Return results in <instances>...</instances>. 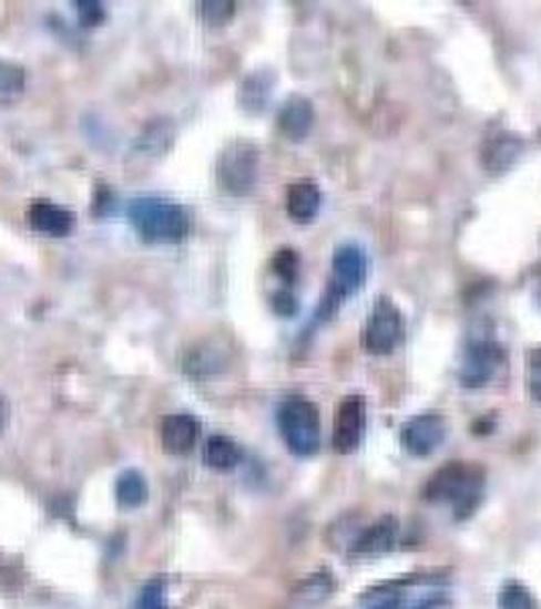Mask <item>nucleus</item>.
I'll return each instance as SVG.
<instances>
[{
    "label": "nucleus",
    "mask_w": 541,
    "mask_h": 609,
    "mask_svg": "<svg viewBox=\"0 0 541 609\" xmlns=\"http://www.w3.org/2000/svg\"><path fill=\"white\" fill-rule=\"evenodd\" d=\"M487 494V472L479 463L448 462L421 486V498L433 506H448L455 520L472 518Z\"/></svg>",
    "instance_id": "f257e3e1"
},
{
    "label": "nucleus",
    "mask_w": 541,
    "mask_h": 609,
    "mask_svg": "<svg viewBox=\"0 0 541 609\" xmlns=\"http://www.w3.org/2000/svg\"><path fill=\"white\" fill-rule=\"evenodd\" d=\"M369 272V260L365 250L355 242L340 244L333 256V270L328 287L321 295L320 304L314 313V323H328L340 309L346 299L363 289Z\"/></svg>",
    "instance_id": "f03ea898"
},
{
    "label": "nucleus",
    "mask_w": 541,
    "mask_h": 609,
    "mask_svg": "<svg viewBox=\"0 0 541 609\" xmlns=\"http://www.w3.org/2000/svg\"><path fill=\"white\" fill-rule=\"evenodd\" d=\"M129 221L145 242H180L192 230L184 207L160 197H139L131 202Z\"/></svg>",
    "instance_id": "7ed1b4c3"
},
{
    "label": "nucleus",
    "mask_w": 541,
    "mask_h": 609,
    "mask_svg": "<svg viewBox=\"0 0 541 609\" xmlns=\"http://www.w3.org/2000/svg\"><path fill=\"white\" fill-rule=\"evenodd\" d=\"M448 599L430 575H411L377 585L360 597L358 609H443Z\"/></svg>",
    "instance_id": "20e7f679"
},
{
    "label": "nucleus",
    "mask_w": 541,
    "mask_h": 609,
    "mask_svg": "<svg viewBox=\"0 0 541 609\" xmlns=\"http://www.w3.org/2000/svg\"><path fill=\"white\" fill-rule=\"evenodd\" d=\"M277 429L287 450L296 457H312L320 451V409L306 396H289L279 404Z\"/></svg>",
    "instance_id": "39448f33"
},
{
    "label": "nucleus",
    "mask_w": 541,
    "mask_h": 609,
    "mask_svg": "<svg viewBox=\"0 0 541 609\" xmlns=\"http://www.w3.org/2000/svg\"><path fill=\"white\" fill-rule=\"evenodd\" d=\"M261 169V151L255 143L236 138L222 148L216 161V179L224 194L245 197L253 194Z\"/></svg>",
    "instance_id": "423d86ee"
},
{
    "label": "nucleus",
    "mask_w": 541,
    "mask_h": 609,
    "mask_svg": "<svg viewBox=\"0 0 541 609\" xmlns=\"http://www.w3.org/2000/svg\"><path fill=\"white\" fill-rule=\"evenodd\" d=\"M406 338V319L391 297H377L370 309L365 331L363 348L370 355H389L394 353Z\"/></svg>",
    "instance_id": "0eeeda50"
},
{
    "label": "nucleus",
    "mask_w": 541,
    "mask_h": 609,
    "mask_svg": "<svg viewBox=\"0 0 541 609\" xmlns=\"http://www.w3.org/2000/svg\"><path fill=\"white\" fill-rule=\"evenodd\" d=\"M504 364L503 345L492 338H472L467 341L460 365L458 382L468 390L484 389Z\"/></svg>",
    "instance_id": "6e6552de"
},
{
    "label": "nucleus",
    "mask_w": 541,
    "mask_h": 609,
    "mask_svg": "<svg viewBox=\"0 0 541 609\" xmlns=\"http://www.w3.org/2000/svg\"><path fill=\"white\" fill-rule=\"evenodd\" d=\"M367 431V401L363 394H348L336 406L333 447L340 455H350L363 445Z\"/></svg>",
    "instance_id": "1a4fd4ad"
},
{
    "label": "nucleus",
    "mask_w": 541,
    "mask_h": 609,
    "mask_svg": "<svg viewBox=\"0 0 541 609\" xmlns=\"http://www.w3.org/2000/svg\"><path fill=\"white\" fill-rule=\"evenodd\" d=\"M448 437V421L440 413H421L407 419L401 426V447L418 460H426L442 447Z\"/></svg>",
    "instance_id": "9d476101"
},
{
    "label": "nucleus",
    "mask_w": 541,
    "mask_h": 609,
    "mask_svg": "<svg viewBox=\"0 0 541 609\" xmlns=\"http://www.w3.org/2000/svg\"><path fill=\"white\" fill-rule=\"evenodd\" d=\"M399 538V520L394 514H382L381 518L360 528L348 553L357 559H372L394 550Z\"/></svg>",
    "instance_id": "9b49d317"
},
{
    "label": "nucleus",
    "mask_w": 541,
    "mask_h": 609,
    "mask_svg": "<svg viewBox=\"0 0 541 609\" xmlns=\"http://www.w3.org/2000/svg\"><path fill=\"white\" fill-rule=\"evenodd\" d=\"M316 121L314 104L302 94L287 97L277 112V126L292 143H302Z\"/></svg>",
    "instance_id": "f8f14e48"
},
{
    "label": "nucleus",
    "mask_w": 541,
    "mask_h": 609,
    "mask_svg": "<svg viewBox=\"0 0 541 609\" xmlns=\"http://www.w3.org/2000/svg\"><path fill=\"white\" fill-rule=\"evenodd\" d=\"M27 221L31 230L51 238H63L74 228V214L53 202H35L27 209Z\"/></svg>",
    "instance_id": "ddd939ff"
},
{
    "label": "nucleus",
    "mask_w": 541,
    "mask_h": 609,
    "mask_svg": "<svg viewBox=\"0 0 541 609\" xmlns=\"http://www.w3.org/2000/svg\"><path fill=\"white\" fill-rule=\"evenodd\" d=\"M200 437V423L192 414H170L161 423V445L172 455H185L194 450Z\"/></svg>",
    "instance_id": "4468645a"
},
{
    "label": "nucleus",
    "mask_w": 541,
    "mask_h": 609,
    "mask_svg": "<svg viewBox=\"0 0 541 609\" xmlns=\"http://www.w3.org/2000/svg\"><path fill=\"white\" fill-rule=\"evenodd\" d=\"M287 214L297 224H309L318 218L321 207V192L318 183L302 179V182L289 185L287 189Z\"/></svg>",
    "instance_id": "2eb2a0df"
},
{
    "label": "nucleus",
    "mask_w": 541,
    "mask_h": 609,
    "mask_svg": "<svg viewBox=\"0 0 541 609\" xmlns=\"http://www.w3.org/2000/svg\"><path fill=\"white\" fill-rule=\"evenodd\" d=\"M275 87V73L270 70H257L246 73L238 85V104L248 114H261L269 106L270 94Z\"/></svg>",
    "instance_id": "dca6fc26"
},
{
    "label": "nucleus",
    "mask_w": 541,
    "mask_h": 609,
    "mask_svg": "<svg viewBox=\"0 0 541 609\" xmlns=\"http://www.w3.org/2000/svg\"><path fill=\"white\" fill-rule=\"evenodd\" d=\"M338 581L330 569L309 572L294 587L292 597L299 606H320L336 593Z\"/></svg>",
    "instance_id": "f3484780"
},
{
    "label": "nucleus",
    "mask_w": 541,
    "mask_h": 609,
    "mask_svg": "<svg viewBox=\"0 0 541 609\" xmlns=\"http://www.w3.org/2000/svg\"><path fill=\"white\" fill-rule=\"evenodd\" d=\"M204 463L216 472H231L243 462L241 445L226 435H212L204 445Z\"/></svg>",
    "instance_id": "a211bd4d"
},
{
    "label": "nucleus",
    "mask_w": 541,
    "mask_h": 609,
    "mask_svg": "<svg viewBox=\"0 0 541 609\" xmlns=\"http://www.w3.org/2000/svg\"><path fill=\"white\" fill-rule=\"evenodd\" d=\"M114 498L123 510H136L141 508L149 498V486L145 475L139 469H124L123 474L116 477L114 484Z\"/></svg>",
    "instance_id": "6ab92c4d"
},
{
    "label": "nucleus",
    "mask_w": 541,
    "mask_h": 609,
    "mask_svg": "<svg viewBox=\"0 0 541 609\" xmlns=\"http://www.w3.org/2000/svg\"><path fill=\"white\" fill-rule=\"evenodd\" d=\"M519 153L521 143L509 134L501 133L492 138L491 146L484 151V157L489 158V169L501 171L511 167V161L519 157Z\"/></svg>",
    "instance_id": "aec40b11"
},
{
    "label": "nucleus",
    "mask_w": 541,
    "mask_h": 609,
    "mask_svg": "<svg viewBox=\"0 0 541 609\" xmlns=\"http://www.w3.org/2000/svg\"><path fill=\"white\" fill-rule=\"evenodd\" d=\"M25 92V70L13 61L0 60V104L13 102Z\"/></svg>",
    "instance_id": "412c9836"
},
{
    "label": "nucleus",
    "mask_w": 541,
    "mask_h": 609,
    "mask_svg": "<svg viewBox=\"0 0 541 609\" xmlns=\"http://www.w3.org/2000/svg\"><path fill=\"white\" fill-rule=\"evenodd\" d=\"M499 609H538L535 596L521 581H507L497 597Z\"/></svg>",
    "instance_id": "4be33fe9"
},
{
    "label": "nucleus",
    "mask_w": 541,
    "mask_h": 609,
    "mask_svg": "<svg viewBox=\"0 0 541 609\" xmlns=\"http://www.w3.org/2000/svg\"><path fill=\"white\" fill-rule=\"evenodd\" d=\"M135 609H170L167 603V585L163 579H151L141 587L136 597Z\"/></svg>",
    "instance_id": "5701e85b"
},
{
    "label": "nucleus",
    "mask_w": 541,
    "mask_h": 609,
    "mask_svg": "<svg viewBox=\"0 0 541 609\" xmlns=\"http://www.w3.org/2000/svg\"><path fill=\"white\" fill-rule=\"evenodd\" d=\"M270 268L287 287H292L299 275V255L294 248H282L277 250V255L273 256Z\"/></svg>",
    "instance_id": "b1692460"
},
{
    "label": "nucleus",
    "mask_w": 541,
    "mask_h": 609,
    "mask_svg": "<svg viewBox=\"0 0 541 609\" xmlns=\"http://www.w3.org/2000/svg\"><path fill=\"white\" fill-rule=\"evenodd\" d=\"M234 2H226V0H212V2H200L197 4V11H200V17L206 21L208 24H218L228 23L233 19L234 14Z\"/></svg>",
    "instance_id": "393cba45"
},
{
    "label": "nucleus",
    "mask_w": 541,
    "mask_h": 609,
    "mask_svg": "<svg viewBox=\"0 0 541 609\" xmlns=\"http://www.w3.org/2000/svg\"><path fill=\"white\" fill-rule=\"evenodd\" d=\"M528 384L531 399L541 404V345H535L528 358Z\"/></svg>",
    "instance_id": "a878e982"
},
{
    "label": "nucleus",
    "mask_w": 541,
    "mask_h": 609,
    "mask_svg": "<svg viewBox=\"0 0 541 609\" xmlns=\"http://www.w3.org/2000/svg\"><path fill=\"white\" fill-rule=\"evenodd\" d=\"M270 307L277 316L294 317L299 311L297 297L292 292V289H279L270 297Z\"/></svg>",
    "instance_id": "bb28decb"
},
{
    "label": "nucleus",
    "mask_w": 541,
    "mask_h": 609,
    "mask_svg": "<svg viewBox=\"0 0 541 609\" xmlns=\"http://www.w3.org/2000/svg\"><path fill=\"white\" fill-rule=\"evenodd\" d=\"M75 9H78L80 21L86 24V27H94V24H100L104 21V7H102V2L82 0V2H75Z\"/></svg>",
    "instance_id": "cd10ccee"
},
{
    "label": "nucleus",
    "mask_w": 541,
    "mask_h": 609,
    "mask_svg": "<svg viewBox=\"0 0 541 609\" xmlns=\"http://www.w3.org/2000/svg\"><path fill=\"white\" fill-rule=\"evenodd\" d=\"M7 425H9V402L0 394V435Z\"/></svg>",
    "instance_id": "c85d7f7f"
}]
</instances>
